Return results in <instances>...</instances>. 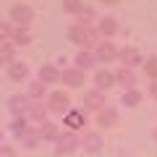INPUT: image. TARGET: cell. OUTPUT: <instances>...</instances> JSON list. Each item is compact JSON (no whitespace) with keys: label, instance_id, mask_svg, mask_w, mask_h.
Returning <instances> with one entry per match:
<instances>
[{"label":"cell","instance_id":"obj_1","mask_svg":"<svg viewBox=\"0 0 157 157\" xmlns=\"http://www.w3.org/2000/svg\"><path fill=\"white\" fill-rule=\"evenodd\" d=\"M68 39L73 45H81V47H92V45H100V32L92 26H71L68 29Z\"/></svg>","mask_w":157,"mask_h":157},{"label":"cell","instance_id":"obj_2","mask_svg":"<svg viewBox=\"0 0 157 157\" xmlns=\"http://www.w3.org/2000/svg\"><path fill=\"white\" fill-rule=\"evenodd\" d=\"M55 152L58 155H71L76 147H81V141H78V136L73 134V131H66V134H60L58 136V141H55Z\"/></svg>","mask_w":157,"mask_h":157},{"label":"cell","instance_id":"obj_3","mask_svg":"<svg viewBox=\"0 0 157 157\" xmlns=\"http://www.w3.org/2000/svg\"><path fill=\"white\" fill-rule=\"evenodd\" d=\"M8 107H11V113L16 118H24L32 110V100H29V94H13L11 100H8Z\"/></svg>","mask_w":157,"mask_h":157},{"label":"cell","instance_id":"obj_4","mask_svg":"<svg viewBox=\"0 0 157 157\" xmlns=\"http://www.w3.org/2000/svg\"><path fill=\"white\" fill-rule=\"evenodd\" d=\"M68 105H71V100H68L66 92H52L50 100H47V110L52 113H68Z\"/></svg>","mask_w":157,"mask_h":157},{"label":"cell","instance_id":"obj_5","mask_svg":"<svg viewBox=\"0 0 157 157\" xmlns=\"http://www.w3.org/2000/svg\"><path fill=\"white\" fill-rule=\"evenodd\" d=\"M11 18L18 24V26H29L32 18H34V11L29 6H13L11 8Z\"/></svg>","mask_w":157,"mask_h":157},{"label":"cell","instance_id":"obj_6","mask_svg":"<svg viewBox=\"0 0 157 157\" xmlns=\"http://www.w3.org/2000/svg\"><path fill=\"white\" fill-rule=\"evenodd\" d=\"M118 58L123 60L126 68H134V66H139V63H144L141 60V52L136 50V47H123V50L118 52Z\"/></svg>","mask_w":157,"mask_h":157},{"label":"cell","instance_id":"obj_7","mask_svg":"<svg viewBox=\"0 0 157 157\" xmlns=\"http://www.w3.org/2000/svg\"><path fill=\"white\" fill-rule=\"evenodd\" d=\"M94 58H97V60H102V63H110V60H115V58H118V50H115L113 42H100Z\"/></svg>","mask_w":157,"mask_h":157},{"label":"cell","instance_id":"obj_8","mask_svg":"<svg viewBox=\"0 0 157 157\" xmlns=\"http://www.w3.org/2000/svg\"><path fill=\"white\" fill-rule=\"evenodd\" d=\"M37 131H39V136H42V141H58V136H60V128H58V123H52V121L39 123Z\"/></svg>","mask_w":157,"mask_h":157},{"label":"cell","instance_id":"obj_9","mask_svg":"<svg viewBox=\"0 0 157 157\" xmlns=\"http://www.w3.org/2000/svg\"><path fill=\"white\" fill-rule=\"evenodd\" d=\"M81 147H84L89 155H97V152L102 149V136L97 134V131H89V134H84V139H81Z\"/></svg>","mask_w":157,"mask_h":157},{"label":"cell","instance_id":"obj_10","mask_svg":"<svg viewBox=\"0 0 157 157\" xmlns=\"http://www.w3.org/2000/svg\"><path fill=\"white\" fill-rule=\"evenodd\" d=\"M115 84H121L123 89H134V84H136L134 71H131V68H126V66H121V68L115 71Z\"/></svg>","mask_w":157,"mask_h":157},{"label":"cell","instance_id":"obj_11","mask_svg":"<svg viewBox=\"0 0 157 157\" xmlns=\"http://www.w3.org/2000/svg\"><path fill=\"white\" fill-rule=\"evenodd\" d=\"M84 105H86V110H97V113H100L102 107H105V97H102V92L100 89L86 92V94H84Z\"/></svg>","mask_w":157,"mask_h":157},{"label":"cell","instance_id":"obj_12","mask_svg":"<svg viewBox=\"0 0 157 157\" xmlns=\"http://www.w3.org/2000/svg\"><path fill=\"white\" fill-rule=\"evenodd\" d=\"M60 78H63V84H68V86H81L84 84V71L66 68V71H60Z\"/></svg>","mask_w":157,"mask_h":157},{"label":"cell","instance_id":"obj_13","mask_svg":"<svg viewBox=\"0 0 157 157\" xmlns=\"http://www.w3.org/2000/svg\"><path fill=\"white\" fill-rule=\"evenodd\" d=\"M66 126H68L71 131H78L81 126H86L84 110H68V113H66Z\"/></svg>","mask_w":157,"mask_h":157},{"label":"cell","instance_id":"obj_14","mask_svg":"<svg viewBox=\"0 0 157 157\" xmlns=\"http://www.w3.org/2000/svg\"><path fill=\"white\" fill-rule=\"evenodd\" d=\"M39 81L42 84H55V81H60V71L55 66H50V63H45L39 68Z\"/></svg>","mask_w":157,"mask_h":157},{"label":"cell","instance_id":"obj_15","mask_svg":"<svg viewBox=\"0 0 157 157\" xmlns=\"http://www.w3.org/2000/svg\"><path fill=\"white\" fill-rule=\"evenodd\" d=\"M113 84H115V73L105 71V68L94 73V86H97V89H100V92H102V89H110Z\"/></svg>","mask_w":157,"mask_h":157},{"label":"cell","instance_id":"obj_16","mask_svg":"<svg viewBox=\"0 0 157 157\" xmlns=\"http://www.w3.org/2000/svg\"><path fill=\"white\" fill-rule=\"evenodd\" d=\"M97 121H100V126H115L118 123V110L110 105H105L100 110V115H97Z\"/></svg>","mask_w":157,"mask_h":157},{"label":"cell","instance_id":"obj_17","mask_svg":"<svg viewBox=\"0 0 157 157\" xmlns=\"http://www.w3.org/2000/svg\"><path fill=\"white\" fill-rule=\"evenodd\" d=\"M97 32H100V37H113V34L118 32V21H115L113 16L100 18V26H97Z\"/></svg>","mask_w":157,"mask_h":157},{"label":"cell","instance_id":"obj_18","mask_svg":"<svg viewBox=\"0 0 157 157\" xmlns=\"http://www.w3.org/2000/svg\"><path fill=\"white\" fill-rule=\"evenodd\" d=\"M8 76H11L13 81H24V78L29 76V68H26V63H16V60H13L11 66H8Z\"/></svg>","mask_w":157,"mask_h":157},{"label":"cell","instance_id":"obj_19","mask_svg":"<svg viewBox=\"0 0 157 157\" xmlns=\"http://www.w3.org/2000/svg\"><path fill=\"white\" fill-rule=\"evenodd\" d=\"M13 58H16V47H13V42H0V63H3V66H11Z\"/></svg>","mask_w":157,"mask_h":157},{"label":"cell","instance_id":"obj_20","mask_svg":"<svg viewBox=\"0 0 157 157\" xmlns=\"http://www.w3.org/2000/svg\"><path fill=\"white\" fill-rule=\"evenodd\" d=\"M73 63H76V68H78V71H86V68H92V66H94V63H97V58L92 55V52L81 50V52H78V55H76V60H73Z\"/></svg>","mask_w":157,"mask_h":157},{"label":"cell","instance_id":"obj_21","mask_svg":"<svg viewBox=\"0 0 157 157\" xmlns=\"http://www.w3.org/2000/svg\"><path fill=\"white\" fill-rule=\"evenodd\" d=\"M11 39H13V45H29V42H32V34H29L26 26H16Z\"/></svg>","mask_w":157,"mask_h":157},{"label":"cell","instance_id":"obj_22","mask_svg":"<svg viewBox=\"0 0 157 157\" xmlns=\"http://www.w3.org/2000/svg\"><path fill=\"white\" fill-rule=\"evenodd\" d=\"M121 102H123L126 107H136V105L141 102V92H136V89H126V92H123V100H121Z\"/></svg>","mask_w":157,"mask_h":157},{"label":"cell","instance_id":"obj_23","mask_svg":"<svg viewBox=\"0 0 157 157\" xmlns=\"http://www.w3.org/2000/svg\"><path fill=\"white\" fill-rule=\"evenodd\" d=\"M29 118H32V121H37V123H45V121H47V107H45V105H32Z\"/></svg>","mask_w":157,"mask_h":157},{"label":"cell","instance_id":"obj_24","mask_svg":"<svg viewBox=\"0 0 157 157\" xmlns=\"http://www.w3.org/2000/svg\"><path fill=\"white\" fill-rule=\"evenodd\" d=\"M42 97H45V84L37 78V81L29 84V100H42Z\"/></svg>","mask_w":157,"mask_h":157},{"label":"cell","instance_id":"obj_25","mask_svg":"<svg viewBox=\"0 0 157 157\" xmlns=\"http://www.w3.org/2000/svg\"><path fill=\"white\" fill-rule=\"evenodd\" d=\"M21 141H24L26 147H37L39 141H42V136H39V131H37V128H29L26 134L21 136Z\"/></svg>","mask_w":157,"mask_h":157},{"label":"cell","instance_id":"obj_26","mask_svg":"<svg viewBox=\"0 0 157 157\" xmlns=\"http://www.w3.org/2000/svg\"><path fill=\"white\" fill-rule=\"evenodd\" d=\"M63 11L66 13H81L84 11V3H81V0H63Z\"/></svg>","mask_w":157,"mask_h":157},{"label":"cell","instance_id":"obj_27","mask_svg":"<svg viewBox=\"0 0 157 157\" xmlns=\"http://www.w3.org/2000/svg\"><path fill=\"white\" fill-rule=\"evenodd\" d=\"M11 131H13L16 136H24V134L29 131V123H26V118H16V121L11 123Z\"/></svg>","mask_w":157,"mask_h":157},{"label":"cell","instance_id":"obj_28","mask_svg":"<svg viewBox=\"0 0 157 157\" xmlns=\"http://www.w3.org/2000/svg\"><path fill=\"white\" fill-rule=\"evenodd\" d=\"M144 71H147V76H149L152 81H157V55H155V58H147Z\"/></svg>","mask_w":157,"mask_h":157},{"label":"cell","instance_id":"obj_29","mask_svg":"<svg viewBox=\"0 0 157 157\" xmlns=\"http://www.w3.org/2000/svg\"><path fill=\"white\" fill-rule=\"evenodd\" d=\"M92 18H94V11L92 8H84V11L78 13V26H89Z\"/></svg>","mask_w":157,"mask_h":157},{"label":"cell","instance_id":"obj_30","mask_svg":"<svg viewBox=\"0 0 157 157\" xmlns=\"http://www.w3.org/2000/svg\"><path fill=\"white\" fill-rule=\"evenodd\" d=\"M11 37H13V29L8 24H0V42H8Z\"/></svg>","mask_w":157,"mask_h":157},{"label":"cell","instance_id":"obj_31","mask_svg":"<svg viewBox=\"0 0 157 157\" xmlns=\"http://www.w3.org/2000/svg\"><path fill=\"white\" fill-rule=\"evenodd\" d=\"M0 157H16V149L8 144H0Z\"/></svg>","mask_w":157,"mask_h":157},{"label":"cell","instance_id":"obj_32","mask_svg":"<svg viewBox=\"0 0 157 157\" xmlns=\"http://www.w3.org/2000/svg\"><path fill=\"white\" fill-rule=\"evenodd\" d=\"M149 94L157 100V81H152V84H149Z\"/></svg>","mask_w":157,"mask_h":157},{"label":"cell","instance_id":"obj_33","mask_svg":"<svg viewBox=\"0 0 157 157\" xmlns=\"http://www.w3.org/2000/svg\"><path fill=\"white\" fill-rule=\"evenodd\" d=\"M102 3H107V6H115V3H121V0H102Z\"/></svg>","mask_w":157,"mask_h":157},{"label":"cell","instance_id":"obj_34","mask_svg":"<svg viewBox=\"0 0 157 157\" xmlns=\"http://www.w3.org/2000/svg\"><path fill=\"white\" fill-rule=\"evenodd\" d=\"M0 141H3V128H0Z\"/></svg>","mask_w":157,"mask_h":157},{"label":"cell","instance_id":"obj_35","mask_svg":"<svg viewBox=\"0 0 157 157\" xmlns=\"http://www.w3.org/2000/svg\"><path fill=\"white\" fill-rule=\"evenodd\" d=\"M152 134H155V139H157V128H155V131H152Z\"/></svg>","mask_w":157,"mask_h":157}]
</instances>
